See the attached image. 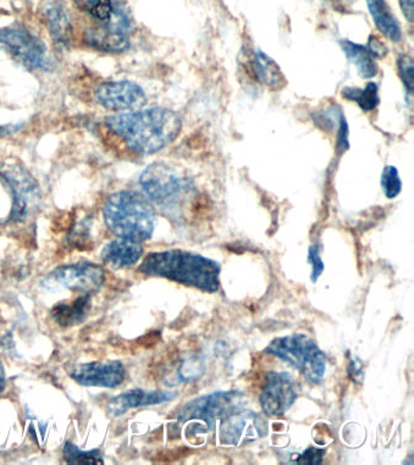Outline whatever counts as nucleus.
I'll list each match as a JSON object with an SVG mask.
<instances>
[{
	"label": "nucleus",
	"instance_id": "obj_1",
	"mask_svg": "<svg viewBox=\"0 0 414 465\" xmlns=\"http://www.w3.org/2000/svg\"><path fill=\"white\" fill-rule=\"evenodd\" d=\"M105 125L131 151L150 155L172 143L182 133V123L172 110L151 108L108 116Z\"/></svg>",
	"mask_w": 414,
	"mask_h": 465
},
{
	"label": "nucleus",
	"instance_id": "obj_2",
	"mask_svg": "<svg viewBox=\"0 0 414 465\" xmlns=\"http://www.w3.org/2000/svg\"><path fill=\"white\" fill-rule=\"evenodd\" d=\"M138 272L214 293L221 287L222 266L213 259L182 250L153 252L143 259Z\"/></svg>",
	"mask_w": 414,
	"mask_h": 465
},
{
	"label": "nucleus",
	"instance_id": "obj_3",
	"mask_svg": "<svg viewBox=\"0 0 414 465\" xmlns=\"http://www.w3.org/2000/svg\"><path fill=\"white\" fill-rule=\"evenodd\" d=\"M105 225L123 239L144 242L153 235L155 212L146 197L133 191L112 194L103 207Z\"/></svg>",
	"mask_w": 414,
	"mask_h": 465
},
{
	"label": "nucleus",
	"instance_id": "obj_4",
	"mask_svg": "<svg viewBox=\"0 0 414 465\" xmlns=\"http://www.w3.org/2000/svg\"><path fill=\"white\" fill-rule=\"evenodd\" d=\"M265 353L281 358L291 365L308 382L323 381L327 371V357L314 340L303 333H293L272 340L265 348Z\"/></svg>",
	"mask_w": 414,
	"mask_h": 465
},
{
	"label": "nucleus",
	"instance_id": "obj_5",
	"mask_svg": "<svg viewBox=\"0 0 414 465\" xmlns=\"http://www.w3.org/2000/svg\"><path fill=\"white\" fill-rule=\"evenodd\" d=\"M104 270L94 262H77L59 266L41 280V287L49 292L73 291L83 294L99 292L104 283Z\"/></svg>",
	"mask_w": 414,
	"mask_h": 465
},
{
	"label": "nucleus",
	"instance_id": "obj_6",
	"mask_svg": "<svg viewBox=\"0 0 414 465\" xmlns=\"http://www.w3.org/2000/svg\"><path fill=\"white\" fill-rule=\"evenodd\" d=\"M0 51L8 53L27 69H51L52 62L44 42L24 26L0 28Z\"/></svg>",
	"mask_w": 414,
	"mask_h": 465
},
{
	"label": "nucleus",
	"instance_id": "obj_7",
	"mask_svg": "<svg viewBox=\"0 0 414 465\" xmlns=\"http://www.w3.org/2000/svg\"><path fill=\"white\" fill-rule=\"evenodd\" d=\"M0 181L9 188L13 196L10 220L20 223L36 212L41 202L40 186L26 169L8 165L0 169Z\"/></svg>",
	"mask_w": 414,
	"mask_h": 465
},
{
	"label": "nucleus",
	"instance_id": "obj_8",
	"mask_svg": "<svg viewBox=\"0 0 414 465\" xmlns=\"http://www.w3.org/2000/svg\"><path fill=\"white\" fill-rule=\"evenodd\" d=\"M241 393L236 391H219L191 401L183 406L179 414L180 421H203L208 430H214L215 420L226 414L239 410Z\"/></svg>",
	"mask_w": 414,
	"mask_h": 465
},
{
	"label": "nucleus",
	"instance_id": "obj_9",
	"mask_svg": "<svg viewBox=\"0 0 414 465\" xmlns=\"http://www.w3.org/2000/svg\"><path fill=\"white\" fill-rule=\"evenodd\" d=\"M267 434L268 422L256 411L239 408L222 417L221 436L225 445H245L263 439Z\"/></svg>",
	"mask_w": 414,
	"mask_h": 465
},
{
	"label": "nucleus",
	"instance_id": "obj_10",
	"mask_svg": "<svg viewBox=\"0 0 414 465\" xmlns=\"http://www.w3.org/2000/svg\"><path fill=\"white\" fill-rule=\"evenodd\" d=\"M140 183L151 201L164 207L178 202L183 191L182 180L175 170L162 163L148 166L140 177Z\"/></svg>",
	"mask_w": 414,
	"mask_h": 465
},
{
	"label": "nucleus",
	"instance_id": "obj_11",
	"mask_svg": "<svg viewBox=\"0 0 414 465\" xmlns=\"http://www.w3.org/2000/svg\"><path fill=\"white\" fill-rule=\"evenodd\" d=\"M299 396L295 380L289 372L271 371L260 396L261 410L269 417H281Z\"/></svg>",
	"mask_w": 414,
	"mask_h": 465
},
{
	"label": "nucleus",
	"instance_id": "obj_12",
	"mask_svg": "<svg viewBox=\"0 0 414 465\" xmlns=\"http://www.w3.org/2000/svg\"><path fill=\"white\" fill-rule=\"evenodd\" d=\"M95 99L105 109L115 113L136 112L146 105L143 88L131 81H111L95 90Z\"/></svg>",
	"mask_w": 414,
	"mask_h": 465
},
{
	"label": "nucleus",
	"instance_id": "obj_13",
	"mask_svg": "<svg viewBox=\"0 0 414 465\" xmlns=\"http://www.w3.org/2000/svg\"><path fill=\"white\" fill-rule=\"evenodd\" d=\"M69 374L80 385L104 389H115L126 378L125 367L118 361L77 364Z\"/></svg>",
	"mask_w": 414,
	"mask_h": 465
},
{
	"label": "nucleus",
	"instance_id": "obj_14",
	"mask_svg": "<svg viewBox=\"0 0 414 465\" xmlns=\"http://www.w3.org/2000/svg\"><path fill=\"white\" fill-rule=\"evenodd\" d=\"M176 392L170 391H146V390H130V391L120 393L109 401L107 411L112 417H122L126 411L133 408L155 406L170 402L174 400Z\"/></svg>",
	"mask_w": 414,
	"mask_h": 465
},
{
	"label": "nucleus",
	"instance_id": "obj_15",
	"mask_svg": "<svg viewBox=\"0 0 414 465\" xmlns=\"http://www.w3.org/2000/svg\"><path fill=\"white\" fill-rule=\"evenodd\" d=\"M143 254V242L118 237L105 244L101 252V258L104 264L112 268L123 269L137 264Z\"/></svg>",
	"mask_w": 414,
	"mask_h": 465
},
{
	"label": "nucleus",
	"instance_id": "obj_16",
	"mask_svg": "<svg viewBox=\"0 0 414 465\" xmlns=\"http://www.w3.org/2000/svg\"><path fill=\"white\" fill-rule=\"evenodd\" d=\"M44 21L47 24L49 34L60 47H66L72 38V17L67 12L64 3L52 0L44 9Z\"/></svg>",
	"mask_w": 414,
	"mask_h": 465
},
{
	"label": "nucleus",
	"instance_id": "obj_17",
	"mask_svg": "<svg viewBox=\"0 0 414 465\" xmlns=\"http://www.w3.org/2000/svg\"><path fill=\"white\" fill-rule=\"evenodd\" d=\"M368 9L375 26L392 42L402 41L401 25L388 5L387 0H367Z\"/></svg>",
	"mask_w": 414,
	"mask_h": 465
},
{
	"label": "nucleus",
	"instance_id": "obj_18",
	"mask_svg": "<svg viewBox=\"0 0 414 465\" xmlns=\"http://www.w3.org/2000/svg\"><path fill=\"white\" fill-rule=\"evenodd\" d=\"M91 294H81L70 303H59L52 309V317L63 328L80 324L91 309Z\"/></svg>",
	"mask_w": 414,
	"mask_h": 465
},
{
	"label": "nucleus",
	"instance_id": "obj_19",
	"mask_svg": "<svg viewBox=\"0 0 414 465\" xmlns=\"http://www.w3.org/2000/svg\"><path fill=\"white\" fill-rule=\"evenodd\" d=\"M252 66L257 79L265 86L271 90H281L285 87L286 79L281 67L263 52H257L252 60Z\"/></svg>",
	"mask_w": 414,
	"mask_h": 465
},
{
	"label": "nucleus",
	"instance_id": "obj_20",
	"mask_svg": "<svg viewBox=\"0 0 414 465\" xmlns=\"http://www.w3.org/2000/svg\"><path fill=\"white\" fill-rule=\"evenodd\" d=\"M86 42L92 48L108 53H122L130 47L129 35L115 34L103 27L88 31Z\"/></svg>",
	"mask_w": 414,
	"mask_h": 465
},
{
	"label": "nucleus",
	"instance_id": "obj_21",
	"mask_svg": "<svg viewBox=\"0 0 414 465\" xmlns=\"http://www.w3.org/2000/svg\"><path fill=\"white\" fill-rule=\"evenodd\" d=\"M340 45H341L345 54L348 55L350 62L357 67L363 79H371L378 74V64L367 47L353 44L351 41H341Z\"/></svg>",
	"mask_w": 414,
	"mask_h": 465
},
{
	"label": "nucleus",
	"instance_id": "obj_22",
	"mask_svg": "<svg viewBox=\"0 0 414 465\" xmlns=\"http://www.w3.org/2000/svg\"><path fill=\"white\" fill-rule=\"evenodd\" d=\"M342 95L349 101L356 102L364 112H371L380 103L378 84L374 83L368 84L363 90L357 87H346L342 91Z\"/></svg>",
	"mask_w": 414,
	"mask_h": 465
},
{
	"label": "nucleus",
	"instance_id": "obj_23",
	"mask_svg": "<svg viewBox=\"0 0 414 465\" xmlns=\"http://www.w3.org/2000/svg\"><path fill=\"white\" fill-rule=\"evenodd\" d=\"M64 460L67 464L99 465L104 463L101 450H83L72 442H66L63 450Z\"/></svg>",
	"mask_w": 414,
	"mask_h": 465
},
{
	"label": "nucleus",
	"instance_id": "obj_24",
	"mask_svg": "<svg viewBox=\"0 0 414 465\" xmlns=\"http://www.w3.org/2000/svg\"><path fill=\"white\" fill-rule=\"evenodd\" d=\"M381 187L389 200H394L401 193L402 181L399 179L398 169L395 166H385L383 173H381Z\"/></svg>",
	"mask_w": 414,
	"mask_h": 465
},
{
	"label": "nucleus",
	"instance_id": "obj_25",
	"mask_svg": "<svg viewBox=\"0 0 414 465\" xmlns=\"http://www.w3.org/2000/svg\"><path fill=\"white\" fill-rule=\"evenodd\" d=\"M398 67L399 79L405 84L406 90L412 94L414 87V65L412 56L402 54L399 56Z\"/></svg>",
	"mask_w": 414,
	"mask_h": 465
},
{
	"label": "nucleus",
	"instance_id": "obj_26",
	"mask_svg": "<svg viewBox=\"0 0 414 465\" xmlns=\"http://www.w3.org/2000/svg\"><path fill=\"white\" fill-rule=\"evenodd\" d=\"M308 261H310V265H312V275H310V280H312V282L316 283L324 272V262L321 261L320 247L312 246L310 248Z\"/></svg>",
	"mask_w": 414,
	"mask_h": 465
},
{
	"label": "nucleus",
	"instance_id": "obj_27",
	"mask_svg": "<svg viewBox=\"0 0 414 465\" xmlns=\"http://www.w3.org/2000/svg\"><path fill=\"white\" fill-rule=\"evenodd\" d=\"M324 457V450L314 449V447H310L304 450L302 456L299 457L297 460V463L299 464H320L323 461Z\"/></svg>",
	"mask_w": 414,
	"mask_h": 465
},
{
	"label": "nucleus",
	"instance_id": "obj_28",
	"mask_svg": "<svg viewBox=\"0 0 414 465\" xmlns=\"http://www.w3.org/2000/svg\"><path fill=\"white\" fill-rule=\"evenodd\" d=\"M367 48L374 58H384V56H387L389 52L387 45L379 40V38L375 37V35H370Z\"/></svg>",
	"mask_w": 414,
	"mask_h": 465
},
{
	"label": "nucleus",
	"instance_id": "obj_29",
	"mask_svg": "<svg viewBox=\"0 0 414 465\" xmlns=\"http://www.w3.org/2000/svg\"><path fill=\"white\" fill-rule=\"evenodd\" d=\"M350 147L349 143V125L348 122L343 119V116L340 115V133H339V151L343 153L348 151Z\"/></svg>",
	"mask_w": 414,
	"mask_h": 465
},
{
	"label": "nucleus",
	"instance_id": "obj_30",
	"mask_svg": "<svg viewBox=\"0 0 414 465\" xmlns=\"http://www.w3.org/2000/svg\"><path fill=\"white\" fill-rule=\"evenodd\" d=\"M399 6H401L403 15L407 21L413 23L414 19V0H399Z\"/></svg>",
	"mask_w": 414,
	"mask_h": 465
},
{
	"label": "nucleus",
	"instance_id": "obj_31",
	"mask_svg": "<svg viewBox=\"0 0 414 465\" xmlns=\"http://www.w3.org/2000/svg\"><path fill=\"white\" fill-rule=\"evenodd\" d=\"M74 2H75L77 8L90 14L91 10L97 5L98 0H74Z\"/></svg>",
	"mask_w": 414,
	"mask_h": 465
},
{
	"label": "nucleus",
	"instance_id": "obj_32",
	"mask_svg": "<svg viewBox=\"0 0 414 465\" xmlns=\"http://www.w3.org/2000/svg\"><path fill=\"white\" fill-rule=\"evenodd\" d=\"M6 385V378H5V365L2 363V360H0V393L5 391Z\"/></svg>",
	"mask_w": 414,
	"mask_h": 465
}]
</instances>
